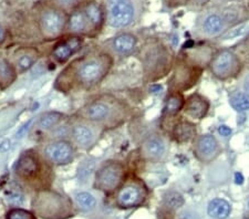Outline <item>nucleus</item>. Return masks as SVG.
<instances>
[{
  "label": "nucleus",
  "mask_w": 249,
  "mask_h": 219,
  "mask_svg": "<svg viewBox=\"0 0 249 219\" xmlns=\"http://www.w3.org/2000/svg\"><path fill=\"white\" fill-rule=\"evenodd\" d=\"M2 2V0H0V3H1Z\"/></svg>",
  "instance_id": "obj_44"
},
{
  "label": "nucleus",
  "mask_w": 249,
  "mask_h": 219,
  "mask_svg": "<svg viewBox=\"0 0 249 219\" xmlns=\"http://www.w3.org/2000/svg\"><path fill=\"white\" fill-rule=\"evenodd\" d=\"M247 30H249V26L246 25V23H240V25L231 28V29L228 30L227 33H225L222 37H219L218 39L230 40V39L238 38V37H240V35H243L244 34H246Z\"/></svg>",
  "instance_id": "obj_31"
},
{
  "label": "nucleus",
  "mask_w": 249,
  "mask_h": 219,
  "mask_svg": "<svg viewBox=\"0 0 249 219\" xmlns=\"http://www.w3.org/2000/svg\"><path fill=\"white\" fill-rule=\"evenodd\" d=\"M36 23L41 38L47 42L57 41L66 34L68 14L39 1L35 6Z\"/></svg>",
  "instance_id": "obj_7"
},
{
  "label": "nucleus",
  "mask_w": 249,
  "mask_h": 219,
  "mask_svg": "<svg viewBox=\"0 0 249 219\" xmlns=\"http://www.w3.org/2000/svg\"><path fill=\"white\" fill-rule=\"evenodd\" d=\"M35 215L46 219H63L72 214V202L69 198L50 188L36 192L32 199Z\"/></svg>",
  "instance_id": "obj_8"
},
{
  "label": "nucleus",
  "mask_w": 249,
  "mask_h": 219,
  "mask_svg": "<svg viewBox=\"0 0 249 219\" xmlns=\"http://www.w3.org/2000/svg\"><path fill=\"white\" fill-rule=\"evenodd\" d=\"M71 35H79V37L95 38V34L92 31L88 20L84 16L81 8H77L70 14H68V20L66 26V34Z\"/></svg>",
  "instance_id": "obj_22"
},
{
  "label": "nucleus",
  "mask_w": 249,
  "mask_h": 219,
  "mask_svg": "<svg viewBox=\"0 0 249 219\" xmlns=\"http://www.w3.org/2000/svg\"><path fill=\"white\" fill-rule=\"evenodd\" d=\"M231 207L230 202L222 198H215L208 204L207 213L214 219H226L230 216Z\"/></svg>",
  "instance_id": "obj_27"
},
{
  "label": "nucleus",
  "mask_w": 249,
  "mask_h": 219,
  "mask_svg": "<svg viewBox=\"0 0 249 219\" xmlns=\"http://www.w3.org/2000/svg\"><path fill=\"white\" fill-rule=\"evenodd\" d=\"M171 132L173 138L179 143V144L194 141L196 135H197L196 125L190 119H180V121H178L173 125Z\"/></svg>",
  "instance_id": "obj_24"
},
{
  "label": "nucleus",
  "mask_w": 249,
  "mask_h": 219,
  "mask_svg": "<svg viewBox=\"0 0 249 219\" xmlns=\"http://www.w3.org/2000/svg\"><path fill=\"white\" fill-rule=\"evenodd\" d=\"M235 182H236V184H238V185H242L243 183H244V176L240 173H236L235 174Z\"/></svg>",
  "instance_id": "obj_40"
},
{
  "label": "nucleus",
  "mask_w": 249,
  "mask_h": 219,
  "mask_svg": "<svg viewBox=\"0 0 249 219\" xmlns=\"http://www.w3.org/2000/svg\"><path fill=\"white\" fill-rule=\"evenodd\" d=\"M230 104L237 112H245L249 110V94L246 92L235 93L230 99Z\"/></svg>",
  "instance_id": "obj_29"
},
{
  "label": "nucleus",
  "mask_w": 249,
  "mask_h": 219,
  "mask_svg": "<svg viewBox=\"0 0 249 219\" xmlns=\"http://www.w3.org/2000/svg\"><path fill=\"white\" fill-rule=\"evenodd\" d=\"M78 205L84 210H91L96 206V199L93 195L88 192H80L75 196Z\"/></svg>",
  "instance_id": "obj_30"
},
{
  "label": "nucleus",
  "mask_w": 249,
  "mask_h": 219,
  "mask_svg": "<svg viewBox=\"0 0 249 219\" xmlns=\"http://www.w3.org/2000/svg\"><path fill=\"white\" fill-rule=\"evenodd\" d=\"M113 65L114 57L103 48L91 49L60 71L53 87L63 94L90 91L107 78Z\"/></svg>",
  "instance_id": "obj_1"
},
{
  "label": "nucleus",
  "mask_w": 249,
  "mask_h": 219,
  "mask_svg": "<svg viewBox=\"0 0 249 219\" xmlns=\"http://www.w3.org/2000/svg\"><path fill=\"white\" fill-rule=\"evenodd\" d=\"M74 114L107 131L118 129L130 121L133 110L124 100L113 94L106 93L91 99Z\"/></svg>",
  "instance_id": "obj_3"
},
{
  "label": "nucleus",
  "mask_w": 249,
  "mask_h": 219,
  "mask_svg": "<svg viewBox=\"0 0 249 219\" xmlns=\"http://www.w3.org/2000/svg\"><path fill=\"white\" fill-rule=\"evenodd\" d=\"M211 0H184V3L191 8H205Z\"/></svg>",
  "instance_id": "obj_34"
},
{
  "label": "nucleus",
  "mask_w": 249,
  "mask_h": 219,
  "mask_svg": "<svg viewBox=\"0 0 249 219\" xmlns=\"http://www.w3.org/2000/svg\"><path fill=\"white\" fill-rule=\"evenodd\" d=\"M106 25L115 30L134 26L143 13V0H102Z\"/></svg>",
  "instance_id": "obj_6"
},
{
  "label": "nucleus",
  "mask_w": 249,
  "mask_h": 219,
  "mask_svg": "<svg viewBox=\"0 0 249 219\" xmlns=\"http://www.w3.org/2000/svg\"><path fill=\"white\" fill-rule=\"evenodd\" d=\"M18 79V73L13 62L6 55H0V87L7 90Z\"/></svg>",
  "instance_id": "obj_25"
},
{
  "label": "nucleus",
  "mask_w": 249,
  "mask_h": 219,
  "mask_svg": "<svg viewBox=\"0 0 249 219\" xmlns=\"http://www.w3.org/2000/svg\"><path fill=\"white\" fill-rule=\"evenodd\" d=\"M80 8L86 16L95 37L99 35L104 25H106V17H104L102 3L99 2L98 0H84Z\"/></svg>",
  "instance_id": "obj_20"
},
{
  "label": "nucleus",
  "mask_w": 249,
  "mask_h": 219,
  "mask_svg": "<svg viewBox=\"0 0 249 219\" xmlns=\"http://www.w3.org/2000/svg\"><path fill=\"white\" fill-rule=\"evenodd\" d=\"M13 172L20 184L35 192L50 188L54 179V167L43 158L37 147L25 150L19 154Z\"/></svg>",
  "instance_id": "obj_4"
},
{
  "label": "nucleus",
  "mask_w": 249,
  "mask_h": 219,
  "mask_svg": "<svg viewBox=\"0 0 249 219\" xmlns=\"http://www.w3.org/2000/svg\"><path fill=\"white\" fill-rule=\"evenodd\" d=\"M167 151L166 143L158 134H152L144 139L141 146V156L148 162L158 163L164 158Z\"/></svg>",
  "instance_id": "obj_21"
},
{
  "label": "nucleus",
  "mask_w": 249,
  "mask_h": 219,
  "mask_svg": "<svg viewBox=\"0 0 249 219\" xmlns=\"http://www.w3.org/2000/svg\"><path fill=\"white\" fill-rule=\"evenodd\" d=\"M144 81L153 83L171 72L175 65L174 51L160 40H151L141 48Z\"/></svg>",
  "instance_id": "obj_5"
},
{
  "label": "nucleus",
  "mask_w": 249,
  "mask_h": 219,
  "mask_svg": "<svg viewBox=\"0 0 249 219\" xmlns=\"http://www.w3.org/2000/svg\"><path fill=\"white\" fill-rule=\"evenodd\" d=\"M40 1L54 8H58V9L62 10L63 13L70 14L71 11H73L81 6L84 0H40Z\"/></svg>",
  "instance_id": "obj_28"
},
{
  "label": "nucleus",
  "mask_w": 249,
  "mask_h": 219,
  "mask_svg": "<svg viewBox=\"0 0 249 219\" xmlns=\"http://www.w3.org/2000/svg\"><path fill=\"white\" fill-rule=\"evenodd\" d=\"M204 67L188 62L186 59L178 58L174 65V73L168 81L170 92H185L194 86L200 78Z\"/></svg>",
  "instance_id": "obj_13"
},
{
  "label": "nucleus",
  "mask_w": 249,
  "mask_h": 219,
  "mask_svg": "<svg viewBox=\"0 0 249 219\" xmlns=\"http://www.w3.org/2000/svg\"><path fill=\"white\" fill-rule=\"evenodd\" d=\"M138 38L131 33H120L103 43V49L112 55L127 57L134 52L138 48Z\"/></svg>",
  "instance_id": "obj_17"
},
{
  "label": "nucleus",
  "mask_w": 249,
  "mask_h": 219,
  "mask_svg": "<svg viewBox=\"0 0 249 219\" xmlns=\"http://www.w3.org/2000/svg\"><path fill=\"white\" fill-rule=\"evenodd\" d=\"M8 35H9V33H8L7 28L2 23H0V47H2L3 43L7 41Z\"/></svg>",
  "instance_id": "obj_35"
},
{
  "label": "nucleus",
  "mask_w": 249,
  "mask_h": 219,
  "mask_svg": "<svg viewBox=\"0 0 249 219\" xmlns=\"http://www.w3.org/2000/svg\"><path fill=\"white\" fill-rule=\"evenodd\" d=\"M249 18L247 8L237 0H226L200 11L194 26V35L200 40L219 38Z\"/></svg>",
  "instance_id": "obj_2"
},
{
  "label": "nucleus",
  "mask_w": 249,
  "mask_h": 219,
  "mask_svg": "<svg viewBox=\"0 0 249 219\" xmlns=\"http://www.w3.org/2000/svg\"><path fill=\"white\" fill-rule=\"evenodd\" d=\"M218 133L222 135V136L227 137V136H230V135L232 133V130L231 129L230 126H227V125H220L218 127Z\"/></svg>",
  "instance_id": "obj_37"
},
{
  "label": "nucleus",
  "mask_w": 249,
  "mask_h": 219,
  "mask_svg": "<svg viewBox=\"0 0 249 219\" xmlns=\"http://www.w3.org/2000/svg\"><path fill=\"white\" fill-rule=\"evenodd\" d=\"M126 166L119 159L104 161L95 170L94 188L110 194L118 190L126 179Z\"/></svg>",
  "instance_id": "obj_10"
},
{
  "label": "nucleus",
  "mask_w": 249,
  "mask_h": 219,
  "mask_svg": "<svg viewBox=\"0 0 249 219\" xmlns=\"http://www.w3.org/2000/svg\"><path fill=\"white\" fill-rule=\"evenodd\" d=\"M244 48H245V52L248 55V60H249V37L244 41Z\"/></svg>",
  "instance_id": "obj_41"
},
{
  "label": "nucleus",
  "mask_w": 249,
  "mask_h": 219,
  "mask_svg": "<svg viewBox=\"0 0 249 219\" xmlns=\"http://www.w3.org/2000/svg\"><path fill=\"white\" fill-rule=\"evenodd\" d=\"M84 38L79 35L64 34L55 41L50 51V58L55 65L64 66L70 59L82 49Z\"/></svg>",
  "instance_id": "obj_15"
},
{
  "label": "nucleus",
  "mask_w": 249,
  "mask_h": 219,
  "mask_svg": "<svg viewBox=\"0 0 249 219\" xmlns=\"http://www.w3.org/2000/svg\"><path fill=\"white\" fill-rule=\"evenodd\" d=\"M11 147V142L10 139L8 138H1L0 139V152L1 153H6L10 150Z\"/></svg>",
  "instance_id": "obj_36"
},
{
  "label": "nucleus",
  "mask_w": 249,
  "mask_h": 219,
  "mask_svg": "<svg viewBox=\"0 0 249 219\" xmlns=\"http://www.w3.org/2000/svg\"><path fill=\"white\" fill-rule=\"evenodd\" d=\"M245 219H249V215H247V216L245 217Z\"/></svg>",
  "instance_id": "obj_42"
},
{
  "label": "nucleus",
  "mask_w": 249,
  "mask_h": 219,
  "mask_svg": "<svg viewBox=\"0 0 249 219\" xmlns=\"http://www.w3.org/2000/svg\"><path fill=\"white\" fill-rule=\"evenodd\" d=\"M40 58V51L37 47H18L10 55V61L17 70L18 75L29 71Z\"/></svg>",
  "instance_id": "obj_18"
},
{
  "label": "nucleus",
  "mask_w": 249,
  "mask_h": 219,
  "mask_svg": "<svg viewBox=\"0 0 249 219\" xmlns=\"http://www.w3.org/2000/svg\"><path fill=\"white\" fill-rule=\"evenodd\" d=\"M185 104V98L180 92H168L163 109V114L165 118H174L183 110Z\"/></svg>",
  "instance_id": "obj_26"
},
{
  "label": "nucleus",
  "mask_w": 249,
  "mask_h": 219,
  "mask_svg": "<svg viewBox=\"0 0 249 219\" xmlns=\"http://www.w3.org/2000/svg\"><path fill=\"white\" fill-rule=\"evenodd\" d=\"M165 201L166 206L170 207V208L173 209H178L179 207H182L184 204V198L182 195L178 192H170L165 195Z\"/></svg>",
  "instance_id": "obj_32"
},
{
  "label": "nucleus",
  "mask_w": 249,
  "mask_h": 219,
  "mask_svg": "<svg viewBox=\"0 0 249 219\" xmlns=\"http://www.w3.org/2000/svg\"><path fill=\"white\" fill-rule=\"evenodd\" d=\"M243 86H244L245 92L249 94V73L243 80Z\"/></svg>",
  "instance_id": "obj_39"
},
{
  "label": "nucleus",
  "mask_w": 249,
  "mask_h": 219,
  "mask_svg": "<svg viewBox=\"0 0 249 219\" xmlns=\"http://www.w3.org/2000/svg\"><path fill=\"white\" fill-rule=\"evenodd\" d=\"M146 197V188L143 182L136 177L125 179L116 193V205L121 208H132L142 204Z\"/></svg>",
  "instance_id": "obj_14"
},
{
  "label": "nucleus",
  "mask_w": 249,
  "mask_h": 219,
  "mask_svg": "<svg viewBox=\"0 0 249 219\" xmlns=\"http://www.w3.org/2000/svg\"><path fill=\"white\" fill-rule=\"evenodd\" d=\"M212 74L220 81L236 78L243 69L242 59L231 49H219L215 51L208 63Z\"/></svg>",
  "instance_id": "obj_12"
},
{
  "label": "nucleus",
  "mask_w": 249,
  "mask_h": 219,
  "mask_svg": "<svg viewBox=\"0 0 249 219\" xmlns=\"http://www.w3.org/2000/svg\"><path fill=\"white\" fill-rule=\"evenodd\" d=\"M1 91H2V90H1V87H0V93H1Z\"/></svg>",
  "instance_id": "obj_43"
},
{
  "label": "nucleus",
  "mask_w": 249,
  "mask_h": 219,
  "mask_svg": "<svg viewBox=\"0 0 249 219\" xmlns=\"http://www.w3.org/2000/svg\"><path fill=\"white\" fill-rule=\"evenodd\" d=\"M67 137L78 151L89 152L98 144L100 138L106 132L101 126L93 122L73 114L67 118Z\"/></svg>",
  "instance_id": "obj_9"
},
{
  "label": "nucleus",
  "mask_w": 249,
  "mask_h": 219,
  "mask_svg": "<svg viewBox=\"0 0 249 219\" xmlns=\"http://www.w3.org/2000/svg\"><path fill=\"white\" fill-rule=\"evenodd\" d=\"M248 5H249V0H248Z\"/></svg>",
  "instance_id": "obj_45"
},
{
  "label": "nucleus",
  "mask_w": 249,
  "mask_h": 219,
  "mask_svg": "<svg viewBox=\"0 0 249 219\" xmlns=\"http://www.w3.org/2000/svg\"><path fill=\"white\" fill-rule=\"evenodd\" d=\"M193 153H194L196 159L200 163L210 164L222 153V146L214 135L204 134L195 137Z\"/></svg>",
  "instance_id": "obj_16"
},
{
  "label": "nucleus",
  "mask_w": 249,
  "mask_h": 219,
  "mask_svg": "<svg viewBox=\"0 0 249 219\" xmlns=\"http://www.w3.org/2000/svg\"><path fill=\"white\" fill-rule=\"evenodd\" d=\"M6 219H37V217L26 209L13 208L7 213Z\"/></svg>",
  "instance_id": "obj_33"
},
{
  "label": "nucleus",
  "mask_w": 249,
  "mask_h": 219,
  "mask_svg": "<svg viewBox=\"0 0 249 219\" xmlns=\"http://www.w3.org/2000/svg\"><path fill=\"white\" fill-rule=\"evenodd\" d=\"M162 89H163L162 85L159 84V83H152V84L150 85V91H151L152 93H154V94L160 92V91H162Z\"/></svg>",
  "instance_id": "obj_38"
},
{
  "label": "nucleus",
  "mask_w": 249,
  "mask_h": 219,
  "mask_svg": "<svg viewBox=\"0 0 249 219\" xmlns=\"http://www.w3.org/2000/svg\"><path fill=\"white\" fill-rule=\"evenodd\" d=\"M37 150L51 166H67L74 162L78 150L68 138H53L42 141Z\"/></svg>",
  "instance_id": "obj_11"
},
{
  "label": "nucleus",
  "mask_w": 249,
  "mask_h": 219,
  "mask_svg": "<svg viewBox=\"0 0 249 219\" xmlns=\"http://www.w3.org/2000/svg\"><path fill=\"white\" fill-rule=\"evenodd\" d=\"M67 118L68 117L66 114L58 112V111H48V112L40 114L36 119L34 131L36 134L41 135L45 138V136H48L54 130H57L60 125L63 124L67 121Z\"/></svg>",
  "instance_id": "obj_19"
},
{
  "label": "nucleus",
  "mask_w": 249,
  "mask_h": 219,
  "mask_svg": "<svg viewBox=\"0 0 249 219\" xmlns=\"http://www.w3.org/2000/svg\"><path fill=\"white\" fill-rule=\"evenodd\" d=\"M211 103L204 95L199 93H193L187 99H185L183 111L184 114L190 119L200 121L206 117L210 111Z\"/></svg>",
  "instance_id": "obj_23"
}]
</instances>
